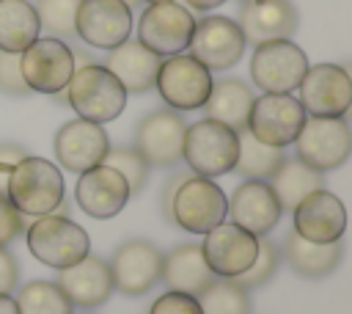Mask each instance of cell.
Instances as JSON below:
<instances>
[{"mask_svg": "<svg viewBox=\"0 0 352 314\" xmlns=\"http://www.w3.org/2000/svg\"><path fill=\"white\" fill-rule=\"evenodd\" d=\"M66 102L80 118L107 124L124 113L126 91L104 63H88L77 66L66 83Z\"/></svg>", "mask_w": 352, "mask_h": 314, "instance_id": "6da1fadb", "label": "cell"}, {"mask_svg": "<svg viewBox=\"0 0 352 314\" xmlns=\"http://www.w3.org/2000/svg\"><path fill=\"white\" fill-rule=\"evenodd\" d=\"M6 198L22 215H50L63 204V174L55 163L28 154L11 165Z\"/></svg>", "mask_w": 352, "mask_h": 314, "instance_id": "7a4b0ae2", "label": "cell"}, {"mask_svg": "<svg viewBox=\"0 0 352 314\" xmlns=\"http://www.w3.org/2000/svg\"><path fill=\"white\" fill-rule=\"evenodd\" d=\"M228 215V198L217 182L209 176H184L170 193L168 220L190 234H206L220 226Z\"/></svg>", "mask_w": 352, "mask_h": 314, "instance_id": "3957f363", "label": "cell"}, {"mask_svg": "<svg viewBox=\"0 0 352 314\" xmlns=\"http://www.w3.org/2000/svg\"><path fill=\"white\" fill-rule=\"evenodd\" d=\"M25 240H28V251L41 264L55 267V270H63L80 262L91 251L88 231L80 223H74L69 215H55V212L38 215L28 226Z\"/></svg>", "mask_w": 352, "mask_h": 314, "instance_id": "277c9868", "label": "cell"}, {"mask_svg": "<svg viewBox=\"0 0 352 314\" xmlns=\"http://www.w3.org/2000/svg\"><path fill=\"white\" fill-rule=\"evenodd\" d=\"M236 151H239V138L231 127L201 118L187 127L184 132V146H182V160L187 168L198 176H223L234 171L236 165Z\"/></svg>", "mask_w": 352, "mask_h": 314, "instance_id": "5b68a950", "label": "cell"}, {"mask_svg": "<svg viewBox=\"0 0 352 314\" xmlns=\"http://www.w3.org/2000/svg\"><path fill=\"white\" fill-rule=\"evenodd\" d=\"M297 157L316 168V171H333L341 168L352 154V132L344 116L324 118V116H305L297 138Z\"/></svg>", "mask_w": 352, "mask_h": 314, "instance_id": "8992f818", "label": "cell"}, {"mask_svg": "<svg viewBox=\"0 0 352 314\" xmlns=\"http://www.w3.org/2000/svg\"><path fill=\"white\" fill-rule=\"evenodd\" d=\"M305 72H308V55L292 39L261 41L253 50L250 77L264 94H292V91H297Z\"/></svg>", "mask_w": 352, "mask_h": 314, "instance_id": "52a82bcc", "label": "cell"}, {"mask_svg": "<svg viewBox=\"0 0 352 314\" xmlns=\"http://www.w3.org/2000/svg\"><path fill=\"white\" fill-rule=\"evenodd\" d=\"M212 83H214L212 72L187 52L162 58L157 80H154L162 102L176 113L204 107V102L212 91Z\"/></svg>", "mask_w": 352, "mask_h": 314, "instance_id": "ba28073f", "label": "cell"}, {"mask_svg": "<svg viewBox=\"0 0 352 314\" xmlns=\"http://www.w3.org/2000/svg\"><path fill=\"white\" fill-rule=\"evenodd\" d=\"M192 30H195L192 11L187 6H179L176 0L151 3L138 19V41L160 58L184 52L190 47Z\"/></svg>", "mask_w": 352, "mask_h": 314, "instance_id": "9c48e42d", "label": "cell"}, {"mask_svg": "<svg viewBox=\"0 0 352 314\" xmlns=\"http://www.w3.org/2000/svg\"><path fill=\"white\" fill-rule=\"evenodd\" d=\"M19 72L30 91L36 94H58L74 74L72 47L52 36H38L19 52Z\"/></svg>", "mask_w": 352, "mask_h": 314, "instance_id": "30bf717a", "label": "cell"}, {"mask_svg": "<svg viewBox=\"0 0 352 314\" xmlns=\"http://www.w3.org/2000/svg\"><path fill=\"white\" fill-rule=\"evenodd\" d=\"M302 121H305V110H302L297 96H292V94H261L250 105L245 129L267 146L286 149L289 143H294Z\"/></svg>", "mask_w": 352, "mask_h": 314, "instance_id": "8fae6325", "label": "cell"}, {"mask_svg": "<svg viewBox=\"0 0 352 314\" xmlns=\"http://www.w3.org/2000/svg\"><path fill=\"white\" fill-rule=\"evenodd\" d=\"M184 132H187V124L182 113L170 107H160L140 118V124L135 127L132 146L140 151V157L151 168H170L182 163Z\"/></svg>", "mask_w": 352, "mask_h": 314, "instance_id": "7c38bea8", "label": "cell"}, {"mask_svg": "<svg viewBox=\"0 0 352 314\" xmlns=\"http://www.w3.org/2000/svg\"><path fill=\"white\" fill-rule=\"evenodd\" d=\"M300 105L308 116H346L352 107V77L338 63H316L308 66L300 85Z\"/></svg>", "mask_w": 352, "mask_h": 314, "instance_id": "4fadbf2b", "label": "cell"}, {"mask_svg": "<svg viewBox=\"0 0 352 314\" xmlns=\"http://www.w3.org/2000/svg\"><path fill=\"white\" fill-rule=\"evenodd\" d=\"M245 36L231 17H204L195 22L190 39V55L209 72H226L239 63L245 52Z\"/></svg>", "mask_w": 352, "mask_h": 314, "instance_id": "5bb4252c", "label": "cell"}, {"mask_svg": "<svg viewBox=\"0 0 352 314\" xmlns=\"http://www.w3.org/2000/svg\"><path fill=\"white\" fill-rule=\"evenodd\" d=\"M132 33V8L121 0H80L74 36L94 50H113Z\"/></svg>", "mask_w": 352, "mask_h": 314, "instance_id": "9a60e30c", "label": "cell"}, {"mask_svg": "<svg viewBox=\"0 0 352 314\" xmlns=\"http://www.w3.org/2000/svg\"><path fill=\"white\" fill-rule=\"evenodd\" d=\"M107 267L113 275V289L129 297H140L160 281L162 253L148 240H126L116 248Z\"/></svg>", "mask_w": 352, "mask_h": 314, "instance_id": "2e32d148", "label": "cell"}, {"mask_svg": "<svg viewBox=\"0 0 352 314\" xmlns=\"http://www.w3.org/2000/svg\"><path fill=\"white\" fill-rule=\"evenodd\" d=\"M256 251H258V237L226 220L212 231H206L201 245V253L217 278H236L239 273H245L253 264Z\"/></svg>", "mask_w": 352, "mask_h": 314, "instance_id": "e0dca14e", "label": "cell"}, {"mask_svg": "<svg viewBox=\"0 0 352 314\" xmlns=\"http://www.w3.org/2000/svg\"><path fill=\"white\" fill-rule=\"evenodd\" d=\"M107 151H110V138L102 124L74 118L55 132V157L72 174H82L88 168L102 165Z\"/></svg>", "mask_w": 352, "mask_h": 314, "instance_id": "ac0fdd59", "label": "cell"}, {"mask_svg": "<svg viewBox=\"0 0 352 314\" xmlns=\"http://www.w3.org/2000/svg\"><path fill=\"white\" fill-rule=\"evenodd\" d=\"M129 196L132 193H129V185L124 182V176L104 163L82 171L74 185V198H77L80 209L96 220L116 218L129 204Z\"/></svg>", "mask_w": 352, "mask_h": 314, "instance_id": "d6986e66", "label": "cell"}, {"mask_svg": "<svg viewBox=\"0 0 352 314\" xmlns=\"http://www.w3.org/2000/svg\"><path fill=\"white\" fill-rule=\"evenodd\" d=\"M294 231L311 242H338L346 231V209L330 190L308 193L294 209Z\"/></svg>", "mask_w": 352, "mask_h": 314, "instance_id": "ffe728a7", "label": "cell"}, {"mask_svg": "<svg viewBox=\"0 0 352 314\" xmlns=\"http://www.w3.org/2000/svg\"><path fill=\"white\" fill-rule=\"evenodd\" d=\"M236 25L245 44H261L272 39H292L297 30V8L292 0H239Z\"/></svg>", "mask_w": 352, "mask_h": 314, "instance_id": "44dd1931", "label": "cell"}, {"mask_svg": "<svg viewBox=\"0 0 352 314\" xmlns=\"http://www.w3.org/2000/svg\"><path fill=\"white\" fill-rule=\"evenodd\" d=\"M228 215L231 223L242 226L253 237H267L278 226L283 209L267 182L245 179L242 185H236L234 196L228 198Z\"/></svg>", "mask_w": 352, "mask_h": 314, "instance_id": "7402d4cb", "label": "cell"}, {"mask_svg": "<svg viewBox=\"0 0 352 314\" xmlns=\"http://www.w3.org/2000/svg\"><path fill=\"white\" fill-rule=\"evenodd\" d=\"M60 292L69 297L72 306H80V308H96L102 303L110 300V295L116 292L113 289V275H110V267L104 259L99 256H82L80 262L58 270V281Z\"/></svg>", "mask_w": 352, "mask_h": 314, "instance_id": "603a6c76", "label": "cell"}, {"mask_svg": "<svg viewBox=\"0 0 352 314\" xmlns=\"http://www.w3.org/2000/svg\"><path fill=\"white\" fill-rule=\"evenodd\" d=\"M162 58L146 50L138 39H126L118 47L107 50L104 66L116 74V80L124 85L126 94H146L154 88L157 72H160Z\"/></svg>", "mask_w": 352, "mask_h": 314, "instance_id": "cb8c5ba5", "label": "cell"}, {"mask_svg": "<svg viewBox=\"0 0 352 314\" xmlns=\"http://www.w3.org/2000/svg\"><path fill=\"white\" fill-rule=\"evenodd\" d=\"M217 275L209 270L201 245L195 242H182L176 248H170L162 256V270H160V281H165L168 289L173 292H184V295H198L204 292Z\"/></svg>", "mask_w": 352, "mask_h": 314, "instance_id": "d4e9b609", "label": "cell"}, {"mask_svg": "<svg viewBox=\"0 0 352 314\" xmlns=\"http://www.w3.org/2000/svg\"><path fill=\"white\" fill-rule=\"evenodd\" d=\"M283 256H286V264L302 275V278H324L330 275L341 256H344V242H311V240H302L294 229L283 237Z\"/></svg>", "mask_w": 352, "mask_h": 314, "instance_id": "484cf974", "label": "cell"}, {"mask_svg": "<svg viewBox=\"0 0 352 314\" xmlns=\"http://www.w3.org/2000/svg\"><path fill=\"white\" fill-rule=\"evenodd\" d=\"M253 99L256 96L248 83H242L239 77H226V80L212 83L204 110H206V118L220 121V124L231 127L234 132H239L248 127V113H250Z\"/></svg>", "mask_w": 352, "mask_h": 314, "instance_id": "4316f807", "label": "cell"}, {"mask_svg": "<svg viewBox=\"0 0 352 314\" xmlns=\"http://www.w3.org/2000/svg\"><path fill=\"white\" fill-rule=\"evenodd\" d=\"M267 185L275 193L280 209L292 212L308 193L324 187V174L316 171V168H311V165H305L300 157H286L278 165V171L267 179Z\"/></svg>", "mask_w": 352, "mask_h": 314, "instance_id": "83f0119b", "label": "cell"}, {"mask_svg": "<svg viewBox=\"0 0 352 314\" xmlns=\"http://www.w3.org/2000/svg\"><path fill=\"white\" fill-rule=\"evenodd\" d=\"M38 17L28 0H0V50L22 52L38 39Z\"/></svg>", "mask_w": 352, "mask_h": 314, "instance_id": "f1b7e54d", "label": "cell"}, {"mask_svg": "<svg viewBox=\"0 0 352 314\" xmlns=\"http://www.w3.org/2000/svg\"><path fill=\"white\" fill-rule=\"evenodd\" d=\"M236 138H239V151H236V165H234V171H239L245 179L267 182V179L278 171V165L286 160V149L267 146V143L256 140L248 129H239Z\"/></svg>", "mask_w": 352, "mask_h": 314, "instance_id": "f546056e", "label": "cell"}, {"mask_svg": "<svg viewBox=\"0 0 352 314\" xmlns=\"http://www.w3.org/2000/svg\"><path fill=\"white\" fill-rule=\"evenodd\" d=\"M14 300L19 314H74V306L55 281H30Z\"/></svg>", "mask_w": 352, "mask_h": 314, "instance_id": "4dcf8cb0", "label": "cell"}, {"mask_svg": "<svg viewBox=\"0 0 352 314\" xmlns=\"http://www.w3.org/2000/svg\"><path fill=\"white\" fill-rule=\"evenodd\" d=\"M195 297H198L201 314H250L248 289H242L234 278H214Z\"/></svg>", "mask_w": 352, "mask_h": 314, "instance_id": "1f68e13d", "label": "cell"}, {"mask_svg": "<svg viewBox=\"0 0 352 314\" xmlns=\"http://www.w3.org/2000/svg\"><path fill=\"white\" fill-rule=\"evenodd\" d=\"M80 0H36V17L38 28H44L47 36L69 41L74 36V17H77Z\"/></svg>", "mask_w": 352, "mask_h": 314, "instance_id": "d6a6232c", "label": "cell"}, {"mask_svg": "<svg viewBox=\"0 0 352 314\" xmlns=\"http://www.w3.org/2000/svg\"><path fill=\"white\" fill-rule=\"evenodd\" d=\"M104 165L116 168L124 176V182L129 185V193L143 190V185L148 182V171H151V165L140 157V151L135 146H116V149H110L107 157H104Z\"/></svg>", "mask_w": 352, "mask_h": 314, "instance_id": "836d02e7", "label": "cell"}, {"mask_svg": "<svg viewBox=\"0 0 352 314\" xmlns=\"http://www.w3.org/2000/svg\"><path fill=\"white\" fill-rule=\"evenodd\" d=\"M278 264H280V251H278V245H275L272 240H267V237H258V251H256L253 264H250L245 273H239L234 281H236L242 289L264 286V284L275 275Z\"/></svg>", "mask_w": 352, "mask_h": 314, "instance_id": "e575fe53", "label": "cell"}, {"mask_svg": "<svg viewBox=\"0 0 352 314\" xmlns=\"http://www.w3.org/2000/svg\"><path fill=\"white\" fill-rule=\"evenodd\" d=\"M0 91L8 96H28L30 88L22 80L19 72V52H3L0 50Z\"/></svg>", "mask_w": 352, "mask_h": 314, "instance_id": "d590c367", "label": "cell"}, {"mask_svg": "<svg viewBox=\"0 0 352 314\" xmlns=\"http://www.w3.org/2000/svg\"><path fill=\"white\" fill-rule=\"evenodd\" d=\"M148 314H201V306H198L195 295H184V292L168 289L165 295H160L148 306Z\"/></svg>", "mask_w": 352, "mask_h": 314, "instance_id": "8d00e7d4", "label": "cell"}, {"mask_svg": "<svg viewBox=\"0 0 352 314\" xmlns=\"http://www.w3.org/2000/svg\"><path fill=\"white\" fill-rule=\"evenodd\" d=\"M25 229V215L6 198L0 196V248H6L11 240H16Z\"/></svg>", "mask_w": 352, "mask_h": 314, "instance_id": "74e56055", "label": "cell"}, {"mask_svg": "<svg viewBox=\"0 0 352 314\" xmlns=\"http://www.w3.org/2000/svg\"><path fill=\"white\" fill-rule=\"evenodd\" d=\"M16 284H19V264L6 248H0V295L16 292Z\"/></svg>", "mask_w": 352, "mask_h": 314, "instance_id": "f35d334b", "label": "cell"}, {"mask_svg": "<svg viewBox=\"0 0 352 314\" xmlns=\"http://www.w3.org/2000/svg\"><path fill=\"white\" fill-rule=\"evenodd\" d=\"M22 157H28L25 146H19V143H0V165H16Z\"/></svg>", "mask_w": 352, "mask_h": 314, "instance_id": "ab89813d", "label": "cell"}, {"mask_svg": "<svg viewBox=\"0 0 352 314\" xmlns=\"http://www.w3.org/2000/svg\"><path fill=\"white\" fill-rule=\"evenodd\" d=\"M184 3H187V8H192V11H212V8L223 6L226 0H184Z\"/></svg>", "mask_w": 352, "mask_h": 314, "instance_id": "60d3db41", "label": "cell"}, {"mask_svg": "<svg viewBox=\"0 0 352 314\" xmlns=\"http://www.w3.org/2000/svg\"><path fill=\"white\" fill-rule=\"evenodd\" d=\"M0 314H19L16 311V300L11 295H0Z\"/></svg>", "mask_w": 352, "mask_h": 314, "instance_id": "b9f144b4", "label": "cell"}, {"mask_svg": "<svg viewBox=\"0 0 352 314\" xmlns=\"http://www.w3.org/2000/svg\"><path fill=\"white\" fill-rule=\"evenodd\" d=\"M124 6H129V8H135V6H140V0H121Z\"/></svg>", "mask_w": 352, "mask_h": 314, "instance_id": "7bdbcfd3", "label": "cell"}, {"mask_svg": "<svg viewBox=\"0 0 352 314\" xmlns=\"http://www.w3.org/2000/svg\"><path fill=\"white\" fill-rule=\"evenodd\" d=\"M140 3H148L151 6V3H170V0H140Z\"/></svg>", "mask_w": 352, "mask_h": 314, "instance_id": "ee69618b", "label": "cell"}, {"mask_svg": "<svg viewBox=\"0 0 352 314\" xmlns=\"http://www.w3.org/2000/svg\"><path fill=\"white\" fill-rule=\"evenodd\" d=\"M85 314H88V311H85Z\"/></svg>", "mask_w": 352, "mask_h": 314, "instance_id": "f6af8a7d", "label": "cell"}]
</instances>
